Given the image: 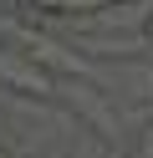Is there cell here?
Instances as JSON below:
<instances>
[{
    "mask_svg": "<svg viewBox=\"0 0 153 158\" xmlns=\"http://www.w3.org/2000/svg\"><path fill=\"white\" fill-rule=\"evenodd\" d=\"M0 87L5 92H26V97H56L51 66L31 51H0Z\"/></svg>",
    "mask_w": 153,
    "mask_h": 158,
    "instance_id": "6da1fadb",
    "label": "cell"
},
{
    "mask_svg": "<svg viewBox=\"0 0 153 158\" xmlns=\"http://www.w3.org/2000/svg\"><path fill=\"white\" fill-rule=\"evenodd\" d=\"M133 158H153V123L138 133V148H133Z\"/></svg>",
    "mask_w": 153,
    "mask_h": 158,
    "instance_id": "7a4b0ae2",
    "label": "cell"
},
{
    "mask_svg": "<svg viewBox=\"0 0 153 158\" xmlns=\"http://www.w3.org/2000/svg\"><path fill=\"white\" fill-rule=\"evenodd\" d=\"M143 46H153V10L143 15Z\"/></svg>",
    "mask_w": 153,
    "mask_h": 158,
    "instance_id": "3957f363",
    "label": "cell"
},
{
    "mask_svg": "<svg viewBox=\"0 0 153 158\" xmlns=\"http://www.w3.org/2000/svg\"><path fill=\"white\" fill-rule=\"evenodd\" d=\"M10 10H36V0H5Z\"/></svg>",
    "mask_w": 153,
    "mask_h": 158,
    "instance_id": "277c9868",
    "label": "cell"
},
{
    "mask_svg": "<svg viewBox=\"0 0 153 158\" xmlns=\"http://www.w3.org/2000/svg\"><path fill=\"white\" fill-rule=\"evenodd\" d=\"M0 158H15V153H10V148H5V143H0Z\"/></svg>",
    "mask_w": 153,
    "mask_h": 158,
    "instance_id": "5b68a950",
    "label": "cell"
},
{
    "mask_svg": "<svg viewBox=\"0 0 153 158\" xmlns=\"http://www.w3.org/2000/svg\"><path fill=\"white\" fill-rule=\"evenodd\" d=\"M112 5H128V0H112Z\"/></svg>",
    "mask_w": 153,
    "mask_h": 158,
    "instance_id": "8992f818",
    "label": "cell"
}]
</instances>
